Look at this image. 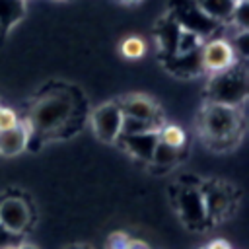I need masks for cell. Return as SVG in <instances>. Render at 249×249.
I'll list each match as a JSON object with an SVG mask.
<instances>
[{
	"instance_id": "6da1fadb",
	"label": "cell",
	"mask_w": 249,
	"mask_h": 249,
	"mask_svg": "<svg viewBox=\"0 0 249 249\" xmlns=\"http://www.w3.org/2000/svg\"><path fill=\"white\" fill-rule=\"evenodd\" d=\"M76 119H78L76 95L68 93L66 89H49L47 93H41L37 101L31 105L27 123L31 126V134H35L41 140L49 136H66V128L72 124L74 128L80 130Z\"/></svg>"
},
{
	"instance_id": "7a4b0ae2",
	"label": "cell",
	"mask_w": 249,
	"mask_h": 249,
	"mask_svg": "<svg viewBox=\"0 0 249 249\" xmlns=\"http://www.w3.org/2000/svg\"><path fill=\"white\" fill-rule=\"evenodd\" d=\"M198 130L212 150H228L239 140L243 119L237 107L208 101L200 111Z\"/></svg>"
},
{
	"instance_id": "3957f363",
	"label": "cell",
	"mask_w": 249,
	"mask_h": 249,
	"mask_svg": "<svg viewBox=\"0 0 249 249\" xmlns=\"http://www.w3.org/2000/svg\"><path fill=\"white\" fill-rule=\"evenodd\" d=\"M210 103L239 107L247 97V68L243 60H237L230 68L210 76L206 86Z\"/></svg>"
},
{
	"instance_id": "277c9868",
	"label": "cell",
	"mask_w": 249,
	"mask_h": 249,
	"mask_svg": "<svg viewBox=\"0 0 249 249\" xmlns=\"http://www.w3.org/2000/svg\"><path fill=\"white\" fill-rule=\"evenodd\" d=\"M169 14L173 16V19L179 23L181 29L193 31L198 37H202L204 41L210 39L220 27L218 21L210 19L208 16H204L200 12V8L195 4V0H171Z\"/></svg>"
},
{
	"instance_id": "5b68a950",
	"label": "cell",
	"mask_w": 249,
	"mask_h": 249,
	"mask_svg": "<svg viewBox=\"0 0 249 249\" xmlns=\"http://www.w3.org/2000/svg\"><path fill=\"white\" fill-rule=\"evenodd\" d=\"M200 60H202L204 72L216 74V72H222V70L230 68L231 64H235L237 54L228 39L210 37L200 45Z\"/></svg>"
},
{
	"instance_id": "8992f818",
	"label": "cell",
	"mask_w": 249,
	"mask_h": 249,
	"mask_svg": "<svg viewBox=\"0 0 249 249\" xmlns=\"http://www.w3.org/2000/svg\"><path fill=\"white\" fill-rule=\"evenodd\" d=\"M177 196L175 204L181 214V220L191 226V228H200L206 222V210H204V200L198 187H181L177 185Z\"/></svg>"
},
{
	"instance_id": "52a82bcc",
	"label": "cell",
	"mask_w": 249,
	"mask_h": 249,
	"mask_svg": "<svg viewBox=\"0 0 249 249\" xmlns=\"http://www.w3.org/2000/svg\"><path fill=\"white\" fill-rule=\"evenodd\" d=\"M123 124V111L117 103H103L91 115V126L99 140L115 142L121 134Z\"/></svg>"
},
{
	"instance_id": "ba28073f",
	"label": "cell",
	"mask_w": 249,
	"mask_h": 249,
	"mask_svg": "<svg viewBox=\"0 0 249 249\" xmlns=\"http://www.w3.org/2000/svg\"><path fill=\"white\" fill-rule=\"evenodd\" d=\"M29 222H31V210L25 200L18 196H8L0 200V224L8 231L21 235L29 226Z\"/></svg>"
},
{
	"instance_id": "9c48e42d",
	"label": "cell",
	"mask_w": 249,
	"mask_h": 249,
	"mask_svg": "<svg viewBox=\"0 0 249 249\" xmlns=\"http://www.w3.org/2000/svg\"><path fill=\"white\" fill-rule=\"evenodd\" d=\"M200 193L204 200L206 220H220L226 216L228 208L231 206V193L228 187H222L220 183H200Z\"/></svg>"
},
{
	"instance_id": "30bf717a",
	"label": "cell",
	"mask_w": 249,
	"mask_h": 249,
	"mask_svg": "<svg viewBox=\"0 0 249 249\" xmlns=\"http://www.w3.org/2000/svg\"><path fill=\"white\" fill-rule=\"evenodd\" d=\"M117 105L121 107L124 117H132V119L148 121V123H154V124H161L158 105L146 95H126L121 101H117Z\"/></svg>"
},
{
	"instance_id": "8fae6325",
	"label": "cell",
	"mask_w": 249,
	"mask_h": 249,
	"mask_svg": "<svg viewBox=\"0 0 249 249\" xmlns=\"http://www.w3.org/2000/svg\"><path fill=\"white\" fill-rule=\"evenodd\" d=\"M165 68L169 72H173L179 78H195L204 74L202 68V60H200V49L185 53V54H169V56H161Z\"/></svg>"
},
{
	"instance_id": "7c38bea8",
	"label": "cell",
	"mask_w": 249,
	"mask_h": 249,
	"mask_svg": "<svg viewBox=\"0 0 249 249\" xmlns=\"http://www.w3.org/2000/svg\"><path fill=\"white\" fill-rule=\"evenodd\" d=\"M117 140H123V148L126 152H130L134 158L150 161L154 148L158 144V130H150V132H140V134H121Z\"/></svg>"
},
{
	"instance_id": "4fadbf2b",
	"label": "cell",
	"mask_w": 249,
	"mask_h": 249,
	"mask_svg": "<svg viewBox=\"0 0 249 249\" xmlns=\"http://www.w3.org/2000/svg\"><path fill=\"white\" fill-rule=\"evenodd\" d=\"M179 33H181V27H179V23L173 19V16H171L169 12L156 23V27H154V35H156V41H158V45H160V53H161V56L175 54Z\"/></svg>"
},
{
	"instance_id": "5bb4252c",
	"label": "cell",
	"mask_w": 249,
	"mask_h": 249,
	"mask_svg": "<svg viewBox=\"0 0 249 249\" xmlns=\"http://www.w3.org/2000/svg\"><path fill=\"white\" fill-rule=\"evenodd\" d=\"M31 126L29 123H18V126L2 130L0 132V154L2 156H16L27 148V138H29Z\"/></svg>"
},
{
	"instance_id": "9a60e30c",
	"label": "cell",
	"mask_w": 249,
	"mask_h": 249,
	"mask_svg": "<svg viewBox=\"0 0 249 249\" xmlns=\"http://www.w3.org/2000/svg\"><path fill=\"white\" fill-rule=\"evenodd\" d=\"M195 4L210 19H214L218 23H224V21L231 19L233 10L237 6V0H195Z\"/></svg>"
},
{
	"instance_id": "2e32d148",
	"label": "cell",
	"mask_w": 249,
	"mask_h": 249,
	"mask_svg": "<svg viewBox=\"0 0 249 249\" xmlns=\"http://www.w3.org/2000/svg\"><path fill=\"white\" fill-rule=\"evenodd\" d=\"M25 14V0H0V27L8 33Z\"/></svg>"
},
{
	"instance_id": "e0dca14e",
	"label": "cell",
	"mask_w": 249,
	"mask_h": 249,
	"mask_svg": "<svg viewBox=\"0 0 249 249\" xmlns=\"http://www.w3.org/2000/svg\"><path fill=\"white\" fill-rule=\"evenodd\" d=\"M181 158H183V150L181 148H171V146H167V144H163V142L158 140V144L154 148V154L150 158V163L154 167H160V169H169Z\"/></svg>"
},
{
	"instance_id": "ac0fdd59",
	"label": "cell",
	"mask_w": 249,
	"mask_h": 249,
	"mask_svg": "<svg viewBox=\"0 0 249 249\" xmlns=\"http://www.w3.org/2000/svg\"><path fill=\"white\" fill-rule=\"evenodd\" d=\"M158 140L171 146V148H183L187 136L179 124H163L158 128Z\"/></svg>"
},
{
	"instance_id": "d6986e66",
	"label": "cell",
	"mask_w": 249,
	"mask_h": 249,
	"mask_svg": "<svg viewBox=\"0 0 249 249\" xmlns=\"http://www.w3.org/2000/svg\"><path fill=\"white\" fill-rule=\"evenodd\" d=\"M121 53H123V56H126L130 60H136V58L146 54V41L142 37L130 35L121 43Z\"/></svg>"
},
{
	"instance_id": "ffe728a7",
	"label": "cell",
	"mask_w": 249,
	"mask_h": 249,
	"mask_svg": "<svg viewBox=\"0 0 249 249\" xmlns=\"http://www.w3.org/2000/svg\"><path fill=\"white\" fill-rule=\"evenodd\" d=\"M161 124H154L148 121H140V119H132V117H124L123 115V124H121V134H140V132H150V130H158ZM119 134V136H121Z\"/></svg>"
},
{
	"instance_id": "44dd1931",
	"label": "cell",
	"mask_w": 249,
	"mask_h": 249,
	"mask_svg": "<svg viewBox=\"0 0 249 249\" xmlns=\"http://www.w3.org/2000/svg\"><path fill=\"white\" fill-rule=\"evenodd\" d=\"M202 43H204V39H202V37H198L196 33L181 29L179 39H177V49H175V53H177V54H185V53L196 51V49H200V45H202Z\"/></svg>"
},
{
	"instance_id": "7402d4cb",
	"label": "cell",
	"mask_w": 249,
	"mask_h": 249,
	"mask_svg": "<svg viewBox=\"0 0 249 249\" xmlns=\"http://www.w3.org/2000/svg\"><path fill=\"white\" fill-rule=\"evenodd\" d=\"M18 123H19V119H18L16 111L12 107H2L0 105V132L18 126Z\"/></svg>"
},
{
	"instance_id": "603a6c76",
	"label": "cell",
	"mask_w": 249,
	"mask_h": 249,
	"mask_svg": "<svg viewBox=\"0 0 249 249\" xmlns=\"http://www.w3.org/2000/svg\"><path fill=\"white\" fill-rule=\"evenodd\" d=\"M128 247H130V239L123 231H115L105 241V249H128Z\"/></svg>"
},
{
	"instance_id": "cb8c5ba5",
	"label": "cell",
	"mask_w": 249,
	"mask_h": 249,
	"mask_svg": "<svg viewBox=\"0 0 249 249\" xmlns=\"http://www.w3.org/2000/svg\"><path fill=\"white\" fill-rule=\"evenodd\" d=\"M19 237L18 233L8 231L2 224H0V249H8V247H18L19 245Z\"/></svg>"
},
{
	"instance_id": "d4e9b609",
	"label": "cell",
	"mask_w": 249,
	"mask_h": 249,
	"mask_svg": "<svg viewBox=\"0 0 249 249\" xmlns=\"http://www.w3.org/2000/svg\"><path fill=\"white\" fill-rule=\"evenodd\" d=\"M206 249H231V247H230L226 241H222V239H216V241H212V243H210Z\"/></svg>"
},
{
	"instance_id": "484cf974",
	"label": "cell",
	"mask_w": 249,
	"mask_h": 249,
	"mask_svg": "<svg viewBox=\"0 0 249 249\" xmlns=\"http://www.w3.org/2000/svg\"><path fill=\"white\" fill-rule=\"evenodd\" d=\"M128 249H150L146 243H142V241H130V247Z\"/></svg>"
},
{
	"instance_id": "4316f807",
	"label": "cell",
	"mask_w": 249,
	"mask_h": 249,
	"mask_svg": "<svg viewBox=\"0 0 249 249\" xmlns=\"http://www.w3.org/2000/svg\"><path fill=\"white\" fill-rule=\"evenodd\" d=\"M16 249H37L35 245H29V243H19Z\"/></svg>"
},
{
	"instance_id": "83f0119b",
	"label": "cell",
	"mask_w": 249,
	"mask_h": 249,
	"mask_svg": "<svg viewBox=\"0 0 249 249\" xmlns=\"http://www.w3.org/2000/svg\"><path fill=\"white\" fill-rule=\"evenodd\" d=\"M66 249H88V247H84V245H72V247H66Z\"/></svg>"
},
{
	"instance_id": "f1b7e54d",
	"label": "cell",
	"mask_w": 249,
	"mask_h": 249,
	"mask_svg": "<svg viewBox=\"0 0 249 249\" xmlns=\"http://www.w3.org/2000/svg\"><path fill=\"white\" fill-rule=\"evenodd\" d=\"M123 2H126V4H134V2H140V0H123Z\"/></svg>"
},
{
	"instance_id": "f546056e",
	"label": "cell",
	"mask_w": 249,
	"mask_h": 249,
	"mask_svg": "<svg viewBox=\"0 0 249 249\" xmlns=\"http://www.w3.org/2000/svg\"><path fill=\"white\" fill-rule=\"evenodd\" d=\"M2 35H4V33H2V27H0V37H2Z\"/></svg>"
},
{
	"instance_id": "4dcf8cb0",
	"label": "cell",
	"mask_w": 249,
	"mask_h": 249,
	"mask_svg": "<svg viewBox=\"0 0 249 249\" xmlns=\"http://www.w3.org/2000/svg\"><path fill=\"white\" fill-rule=\"evenodd\" d=\"M237 2H245V0H237Z\"/></svg>"
},
{
	"instance_id": "1f68e13d",
	"label": "cell",
	"mask_w": 249,
	"mask_h": 249,
	"mask_svg": "<svg viewBox=\"0 0 249 249\" xmlns=\"http://www.w3.org/2000/svg\"><path fill=\"white\" fill-rule=\"evenodd\" d=\"M8 249H16V247H8Z\"/></svg>"
},
{
	"instance_id": "d6a6232c",
	"label": "cell",
	"mask_w": 249,
	"mask_h": 249,
	"mask_svg": "<svg viewBox=\"0 0 249 249\" xmlns=\"http://www.w3.org/2000/svg\"><path fill=\"white\" fill-rule=\"evenodd\" d=\"M204 249H206V247H204Z\"/></svg>"
}]
</instances>
